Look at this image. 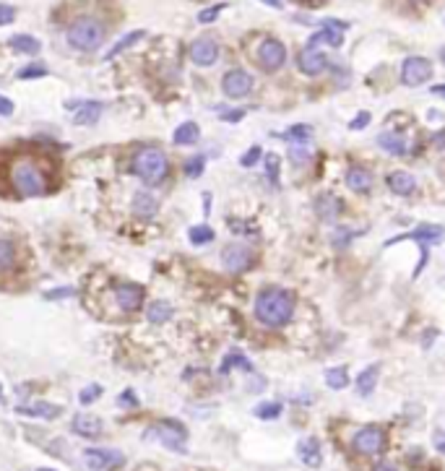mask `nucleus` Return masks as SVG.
Listing matches in <instances>:
<instances>
[{
	"label": "nucleus",
	"instance_id": "1",
	"mask_svg": "<svg viewBox=\"0 0 445 471\" xmlns=\"http://www.w3.org/2000/svg\"><path fill=\"white\" fill-rule=\"evenodd\" d=\"M294 315V297L287 290L279 287H266L258 292L255 297V318L269 326V328H279L287 326Z\"/></svg>",
	"mask_w": 445,
	"mask_h": 471
},
{
	"label": "nucleus",
	"instance_id": "2",
	"mask_svg": "<svg viewBox=\"0 0 445 471\" xmlns=\"http://www.w3.org/2000/svg\"><path fill=\"white\" fill-rule=\"evenodd\" d=\"M131 172L143 180L146 185H159L167 180L170 175V159L162 149H154V146H143L133 154L131 159Z\"/></svg>",
	"mask_w": 445,
	"mask_h": 471
},
{
	"label": "nucleus",
	"instance_id": "3",
	"mask_svg": "<svg viewBox=\"0 0 445 471\" xmlns=\"http://www.w3.org/2000/svg\"><path fill=\"white\" fill-rule=\"evenodd\" d=\"M13 190L24 198H42L47 195V175L34 159H19L11 167Z\"/></svg>",
	"mask_w": 445,
	"mask_h": 471
},
{
	"label": "nucleus",
	"instance_id": "4",
	"mask_svg": "<svg viewBox=\"0 0 445 471\" xmlns=\"http://www.w3.org/2000/svg\"><path fill=\"white\" fill-rule=\"evenodd\" d=\"M105 39H107V29L94 16H81L68 26L66 32V42L78 53H94L102 47Z\"/></svg>",
	"mask_w": 445,
	"mask_h": 471
},
{
	"label": "nucleus",
	"instance_id": "5",
	"mask_svg": "<svg viewBox=\"0 0 445 471\" xmlns=\"http://www.w3.org/2000/svg\"><path fill=\"white\" fill-rule=\"evenodd\" d=\"M146 440H156L159 445L174 450V453H185V443H188V429L174 422V419H164V422H156L154 427H149L143 432Z\"/></svg>",
	"mask_w": 445,
	"mask_h": 471
},
{
	"label": "nucleus",
	"instance_id": "6",
	"mask_svg": "<svg viewBox=\"0 0 445 471\" xmlns=\"http://www.w3.org/2000/svg\"><path fill=\"white\" fill-rule=\"evenodd\" d=\"M255 60H258V65H261L266 73H276V71L287 63V47H284V42H279V39L266 37V39L258 44Z\"/></svg>",
	"mask_w": 445,
	"mask_h": 471
},
{
	"label": "nucleus",
	"instance_id": "7",
	"mask_svg": "<svg viewBox=\"0 0 445 471\" xmlns=\"http://www.w3.org/2000/svg\"><path fill=\"white\" fill-rule=\"evenodd\" d=\"M84 463L91 471H109L125 463V456L115 448H87L84 450Z\"/></svg>",
	"mask_w": 445,
	"mask_h": 471
},
{
	"label": "nucleus",
	"instance_id": "8",
	"mask_svg": "<svg viewBox=\"0 0 445 471\" xmlns=\"http://www.w3.org/2000/svg\"><path fill=\"white\" fill-rule=\"evenodd\" d=\"M433 75V63L427 57L412 55L401 63V84L403 86H422Z\"/></svg>",
	"mask_w": 445,
	"mask_h": 471
},
{
	"label": "nucleus",
	"instance_id": "9",
	"mask_svg": "<svg viewBox=\"0 0 445 471\" xmlns=\"http://www.w3.org/2000/svg\"><path fill=\"white\" fill-rule=\"evenodd\" d=\"M221 91H224L229 99L248 97L250 91H253V75H250L248 71H242V68H232V71H227L224 78H221Z\"/></svg>",
	"mask_w": 445,
	"mask_h": 471
},
{
	"label": "nucleus",
	"instance_id": "10",
	"mask_svg": "<svg viewBox=\"0 0 445 471\" xmlns=\"http://www.w3.org/2000/svg\"><path fill=\"white\" fill-rule=\"evenodd\" d=\"M221 263H224V268H227L229 274H242V271L253 268L255 258H253V250H250V247L232 242V245H227L221 250Z\"/></svg>",
	"mask_w": 445,
	"mask_h": 471
},
{
	"label": "nucleus",
	"instance_id": "11",
	"mask_svg": "<svg viewBox=\"0 0 445 471\" xmlns=\"http://www.w3.org/2000/svg\"><path fill=\"white\" fill-rule=\"evenodd\" d=\"M143 297H146V292H143L141 284H133V281H118L115 284V300H118L122 312L141 310Z\"/></svg>",
	"mask_w": 445,
	"mask_h": 471
},
{
	"label": "nucleus",
	"instance_id": "12",
	"mask_svg": "<svg viewBox=\"0 0 445 471\" xmlns=\"http://www.w3.org/2000/svg\"><path fill=\"white\" fill-rule=\"evenodd\" d=\"M352 445H354V450L357 453H362V456H378L380 450H383V445H385V435H383V429L380 427H362L354 435V440H352Z\"/></svg>",
	"mask_w": 445,
	"mask_h": 471
},
{
	"label": "nucleus",
	"instance_id": "13",
	"mask_svg": "<svg viewBox=\"0 0 445 471\" xmlns=\"http://www.w3.org/2000/svg\"><path fill=\"white\" fill-rule=\"evenodd\" d=\"M344 29H347V24L334 21V19H326V21H323V29H320V32H315L313 37H310L307 47H318V44L341 47V42H344Z\"/></svg>",
	"mask_w": 445,
	"mask_h": 471
},
{
	"label": "nucleus",
	"instance_id": "14",
	"mask_svg": "<svg viewBox=\"0 0 445 471\" xmlns=\"http://www.w3.org/2000/svg\"><path fill=\"white\" fill-rule=\"evenodd\" d=\"M190 60L201 68H208L219 60V44L211 37H198L196 42L190 44Z\"/></svg>",
	"mask_w": 445,
	"mask_h": 471
},
{
	"label": "nucleus",
	"instance_id": "15",
	"mask_svg": "<svg viewBox=\"0 0 445 471\" xmlns=\"http://www.w3.org/2000/svg\"><path fill=\"white\" fill-rule=\"evenodd\" d=\"M71 432L84 440H97L105 432V422L94 414H76L71 419Z\"/></svg>",
	"mask_w": 445,
	"mask_h": 471
},
{
	"label": "nucleus",
	"instance_id": "16",
	"mask_svg": "<svg viewBox=\"0 0 445 471\" xmlns=\"http://www.w3.org/2000/svg\"><path fill=\"white\" fill-rule=\"evenodd\" d=\"M297 68L305 75H320L328 68V57L318 47H305L302 53L297 55Z\"/></svg>",
	"mask_w": 445,
	"mask_h": 471
},
{
	"label": "nucleus",
	"instance_id": "17",
	"mask_svg": "<svg viewBox=\"0 0 445 471\" xmlns=\"http://www.w3.org/2000/svg\"><path fill=\"white\" fill-rule=\"evenodd\" d=\"M445 237V229L437 224H422L417 226V229H412V232H406V235H399L393 237V240H388L385 242V247L396 245V242H401V240H417V242H440Z\"/></svg>",
	"mask_w": 445,
	"mask_h": 471
},
{
	"label": "nucleus",
	"instance_id": "18",
	"mask_svg": "<svg viewBox=\"0 0 445 471\" xmlns=\"http://www.w3.org/2000/svg\"><path fill=\"white\" fill-rule=\"evenodd\" d=\"M16 414L21 417H34V419H57L63 414V407L57 404H50V401H34V404H26V407H16Z\"/></svg>",
	"mask_w": 445,
	"mask_h": 471
},
{
	"label": "nucleus",
	"instance_id": "19",
	"mask_svg": "<svg viewBox=\"0 0 445 471\" xmlns=\"http://www.w3.org/2000/svg\"><path fill=\"white\" fill-rule=\"evenodd\" d=\"M68 107H76V115H73V123L76 125H94L99 118H102V102L97 99H87V102H71Z\"/></svg>",
	"mask_w": 445,
	"mask_h": 471
},
{
	"label": "nucleus",
	"instance_id": "20",
	"mask_svg": "<svg viewBox=\"0 0 445 471\" xmlns=\"http://www.w3.org/2000/svg\"><path fill=\"white\" fill-rule=\"evenodd\" d=\"M315 214L331 224V222H336L338 214H341V201H338L334 193H320L315 198Z\"/></svg>",
	"mask_w": 445,
	"mask_h": 471
},
{
	"label": "nucleus",
	"instance_id": "21",
	"mask_svg": "<svg viewBox=\"0 0 445 471\" xmlns=\"http://www.w3.org/2000/svg\"><path fill=\"white\" fill-rule=\"evenodd\" d=\"M133 214L141 216V219H152V216H156V211H159V198L154 193H149V190H138V193L133 195Z\"/></svg>",
	"mask_w": 445,
	"mask_h": 471
},
{
	"label": "nucleus",
	"instance_id": "22",
	"mask_svg": "<svg viewBox=\"0 0 445 471\" xmlns=\"http://www.w3.org/2000/svg\"><path fill=\"white\" fill-rule=\"evenodd\" d=\"M297 456L302 459L305 466H310V469H318L320 463H323V453H320V443L315 438H305L297 443Z\"/></svg>",
	"mask_w": 445,
	"mask_h": 471
},
{
	"label": "nucleus",
	"instance_id": "23",
	"mask_svg": "<svg viewBox=\"0 0 445 471\" xmlns=\"http://www.w3.org/2000/svg\"><path fill=\"white\" fill-rule=\"evenodd\" d=\"M347 188L354 193H370L372 190V175L365 167H349L347 170Z\"/></svg>",
	"mask_w": 445,
	"mask_h": 471
},
{
	"label": "nucleus",
	"instance_id": "24",
	"mask_svg": "<svg viewBox=\"0 0 445 471\" xmlns=\"http://www.w3.org/2000/svg\"><path fill=\"white\" fill-rule=\"evenodd\" d=\"M388 188H391L393 195H412L417 190V180H414L412 172H391L388 175Z\"/></svg>",
	"mask_w": 445,
	"mask_h": 471
},
{
	"label": "nucleus",
	"instance_id": "25",
	"mask_svg": "<svg viewBox=\"0 0 445 471\" xmlns=\"http://www.w3.org/2000/svg\"><path fill=\"white\" fill-rule=\"evenodd\" d=\"M198 139H201V128H198V123H193V120L177 125L172 133L174 146H193V143H198Z\"/></svg>",
	"mask_w": 445,
	"mask_h": 471
},
{
	"label": "nucleus",
	"instance_id": "26",
	"mask_svg": "<svg viewBox=\"0 0 445 471\" xmlns=\"http://www.w3.org/2000/svg\"><path fill=\"white\" fill-rule=\"evenodd\" d=\"M378 377H380V362L365 367L357 377V393L359 396H370V393L375 391V386H378Z\"/></svg>",
	"mask_w": 445,
	"mask_h": 471
},
{
	"label": "nucleus",
	"instance_id": "27",
	"mask_svg": "<svg viewBox=\"0 0 445 471\" xmlns=\"http://www.w3.org/2000/svg\"><path fill=\"white\" fill-rule=\"evenodd\" d=\"M378 146L383 151H388L391 157H403V154H406V141H403V136H399V133H380Z\"/></svg>",
	"mask_w": 445,
	"mask_h": 471
},
{
	"label": "nucleus",
	"instance_id": "28",
	"mask_svg": "<svg viewBox=\"0 0 445 471\" xmlns=\"http://www.w3.org/2000/svg\"><path fill=\"white\" fill-rule=\"evenodd\" d=\"M8 44H11L16 53H24V55H37L42 50V42H39L37 37H32V34H13L11 39H8Z\"/></svg>",
	"mask_w": 445,
	"mask_h": 471
},
{
	"label": "nucleus",
	"instance_id": "29",
	"mask_svg": "<svg viewBox=\"0 0 445 471\" xmlns=\"http://www.w3.org/2000/svg\"><path fill=\"white\" fill-rule=\"evenodd\" d=\"M16 258H19L16 242L8 240V237H0V274L11 271V268L16 266Z\"/></svg>",
	"mask_w": 445,
	"mask_h": 471
},
{
	"label": "nucleus",
	"instance_id": "30",
	"mask_svg": "<svg viewBox=\"0 0 445 471\" xmlns=\"http://www.w3.org/2000/svg\"><path fill=\"white\" fill-rule=\"evenodd\" d=\"M146 315H149V321L152 323H167L170 318L174 315V308L170 305L167 300H154L152 305H149V310H146Z\"/></svg>",
	"mask_w": 445,
	"mask_h": 471
},
{
	"label": "nucleus",
	"instance_id": "31",
	"mask_svg": "<svg viewBox=\"0 0 445 471\" xmlns=\"http://www.w3.org/2000/svg\"><path fill=\"white\" fill-rule=\"evenodd\" d=\"M143 37H146V32H143V29H136V32H128V34H125V37H122V39H118V42L112 44V50H109V53L105 55V60H112V57H118V55H120V53H125L128 47H133V44H136V42H141Z\"/></svg>",
	"mask_w": 445,
	"mask_h": 471
},
{
	"label": "nucleus",
	"instance_id": "32",
	"mask_svg": "<svg viewBox=\"0 0 445 471\" xmlns=\"http://www.w3.org/2000/svg\"><path fill=\"white\" fill-rule=\"evenodd\" d=\"M47 73H50V68L44 63H29L16 71V78L19 81H34V78H44Z\"/></svg>",
	"mask_w": 445,
	"mask_h": 471
},
{
	"label": "nucleus",
	"instance_id": "33",
	"mask_svg": "<svg viewBox=\"0 0 445 471\" xmlns=\"http://www.w3.org/2000/svg\"><path fill=\"white\" fill-rule=\"evenodd\" d=\"M188 237H190L193 245H208V242L214 240V229L208 224H196L188 229Z\"/></svg>",
	"mask_w": 445,
	"mask_h": 471
},
{
	"label": "nucleus",
	"instance_id": "34",
	"mask_svg": "<svg viewBox=\"0 0 445 471\" xmlns=\"http://www.w3.org/2000/svg\"><path fill=\"white\" fill-rule=\"evenodd\" d=\"M326 383L328 388H334V391H341V388L349 386V373L344 367H331L326 373Z\"/></svg>",
	"mask_w": 445,
	"mask_h": 471
},
{
	"label": "nucleus",
	"instance_id": "35",
	"mask_svg": "<svg viewBox=\"0 0 445 471\" xmlns=\"http://www.w3.org/2000/svg\"><path fill=\"white\" fill-rule=\"evenodd\" d=\"M99 396H102V386H99V383H89L87 388L78 391V404H81V407H89V404H94Z\"/></svg>",
	"mask_w": 445,
	"mask_h": 471
},
{
	"label": "nucleus",
	"instance_id": "36",
	"mask_svg": "<svg viewBox=\"0 0 445 471\" xmlns=\"http://www.w3.org/2000/svg\"><path fill=\"white\" fill-rule=\"evenodd\" d=\"M282 414V404L279 401H266L261 407H255V417L258 419H276Z\"/></svg>",
	"mask_w": 445,
	"mask_h": 471
},
{
	"label": "nucleus",
	"instance_id": "37",
	"mask_svg": "<svg viewBox=\"0 0 445 471\" xmlns=\"http://www.w3.org/2000/svg\"><path fill=\"white\" fill-rule=\"evenodd\" d=\"M203 167H206V157L198 154V157H190V159L185 161L183 170L188 177H201V175H203Z\"/></svg>",
	"mask_w": 445,
	"mask_h": 471
},
{
	"label": "nucleus",
	"instance_id": "38",
	"mask_svg": "<svg viewBox=\"0 0 445 471\" xmlns=\"http://www.w3.org/2000/svg\"><path fill=\"white\" fill-rule=\"evenodd\" d=\"M232 367H242V370H253V364L242 357V354H229L227 359H224V364H221V373H229Z\"/></svg>",
	"mask_w": 445,
	"mask_h": 471
},
{
	"label": "nucleus",
	"instance_id": "39",
	"mask_svg": "<svg viewBox=\"0 0 445 471\" xmlns=\"http://www.w3.org/2000/svg\"><path fill=\"white\" fill-rule=\"evenodd\" d=\"M289 159H292L294 167H305L310 161V151L305 149V146H292L289 149Z\"/></svg>",
	"mask_w": 445,
	"mask_h": 471
},
{
	"label": "nucleus",
	"instance_id": "40",
	"mask_svg": "<svg viewBox=\"0 0 445 471\" xmlns=\"http://www.w3.org/2000/svg\"><path fill=\"white\" fill-rule=\"evenodd\" d=\"M310 133H313V128H310V125H292V128L287 130V133H284V136H287V139H292V141H307L310 139Z\"/></svg>",
	"mask_w": 445,
	"mask_h": 471
},
{
	"label": "nucleus",
	"instance_id": "41",
	"mask_svg": "<svg viewBox=\"0 0 445 471\" xmlns=\"http://www.w3.org/2000/svg\"><path fill=\"white\" fill-rule=\"evenodd\" d=\"M227 6L224 3H219V6H211V8H206V11H201L198 13V24H211V21H217L219 19V13L224 11Z\"/></svg>",
	"mask_w": 445,
	"mask_h": 471
},
{
	"label": "nucleus",
	"instance_id": "42",
	"mask_svg": "<svg viewBox=\"0 0 445 471\" xmlns=\"http://www.w3.org/2000/svg\"><path fill=\"white\" fill-rule=\"evenodd\" d=\"M73 294H76V290H73V287H57V290L44 292V300L57 302V300H66V297H73Z\"/></svg>",
	"mask_w": 445,
	"mask_h": 471
},
{
	"label": "nucleus",
	"instance_id": "43",
	"mask_svg": "<svg viewBox=\"0 0 445 471\" xmlns=\"http://www.w3.org/2000/svg\"><path fill=\"white\" fill-rule=\"evenodd\" d=\"M261 157H263L261 146H253V149H248V154H245V157L239 159V164H242V167H253V164L261 159Z\"/></svg>",
	"mask_w": 445,
	"mask_h": 471
},
{
	"label": "nucleus",
	"instance_id": "44",
	"mask_svg": "<svg viewBox=\"0 0 445 471\" xmlns=\"http://www.w3.org/2000/svg\"><path fill=\"white\" fill-rule=\"evenodd\" d=\"M13 19H16V8H13V6H6V3H0V26L13 24Z\"/></svg>",
	"mask_w": 445,
	"mask_h": 471
},
{
	"label": "nucleus",
	"instance_id": "45",
	"mask_svg": "<svg viewBox=\"0 0 445 471\" xmlns=\"http://www.w3.org/2000/svg\"><path fill=\"white\" fill-rule=\"evenodd\" d=\"M118 407L136 409V407H138V398H136V393H133V391H122V393L118 396Z\"/></svg>",
	"mask_w": 445,
	"mask_h": 471
},
{
	"label": "nucleus",
	"instance_id": "46",
	"mask_svg": "<svg viewBox=\"0 0 445 471\" xmlns=\"http://www.w3.org/2000/svg\"><path fill=\"white\" fill-rule=\"evenodd\" d=\"M266 170H269V177H271V182H276V175H279V157L269 154V157H266Z\"/></svg>",
	"mask_w": 445,
	"mask_h": 471
},
{
	"label": "nucleus",
	"instance_id": "47",
	"mask_svg": "<svg viewBox=\"0 0 445 471\" xmlns=\"http://www.w3.org/2000/svg\"><path fill=\"white\" fill-rule=\"evenodd\" d=\"M367 125H370V112H359L357 118H354L352 123H349V128H352V130L367 128Z\"/></svg>",
	"mask_w": 445,
	"mask_h": 471
},
{
	"label": "nucleus",
	"instance_id": "48",
	"mask_svg": "<svg viewBox=\"0 0 445 471\" xmlns=\"http://www.w3.org/2000/svg\"><path fill=\"white\" fill-rule=\"evenodd\" d=\"M13 102L8 97H3V94H0V118H11L13 115Z\"/></svg>",
	"mask_w": 445,
	"mask_h": 471
},
{
	"label": "nucleus",
	"instance_id": "49",
	"mask_svg": "<svg viewBox=\"0 0 445 471\" xmlns=\"http://www.w3.org/2000/svg\"><path fill=\"white\" fill-rule=\"evenodd\" d=\"M245 118V109H232V112H224L221 120H227V123H237V120Z\"/></svg>",
	"mask_w": 445,
	"mask_h": 471
},
{
	"label": "nucleus",
	"instance_id": "50",
	"mask_svg": "<svg viewBox=\"0 0 445 471\" xmlns=\"http://www.w3.org/2000/svg\"><path fill=\"white\" fill-rule=\"evenodd\" d=\"M372 471H399L393 463H388V461H380V463H375V469Z\"/></svg>",
	"mask_w": 445,
	"mask_h": 471
},
{
	"label": "nucleus",
	"instance_id": "51",
	"mask_svg": "<svg viewBox=\"0 0 445 471\" xmlns=\"http://www.w3.org/2000/svg\"><path fill=\"white\" fill-rule=\"evenodd\" d=\"M430 91H433L435 97H443V99H445V84H437V86H433V89H430Z\"/></svg>",
	"mask_w": 445,
	"mask_h": 471
},
{
	"label": "nucleus",
	"instance_id": "52",
	"mask_svg": "<svg viewBox=\"0 0 445 471\" xmlns=\"http://www.w3.org/2000/svg\"><path fill=\"white\" fill-rule=\"evenodd\" d=\"M435 146H437V149H445V130L435 136Z\"/></svg>",
	"mask_w": 445,
	"mask_h": 471
},
{
	"label": "nucleus",
	"instance_id": "53",
	"mask_svg": "<svg viewBox=\"0 0 445 471\" xmlns=\"http://www.w3.org/2000/svg\"><path fill=\"white\" fill-rule=\"evenodd\" d=\"M266 6H271V8H282V0H261Z\"/></svg>",
	"mask_w": 445,
	"mask_h": 471
},
{
	"label": "nucleus",
	"instance_id": "54",
	"mask_svg": "<svg viewBox=\"0 0 445 471\" xmlns=\"http://www.w3.org/2000/svg\"><path fill=\"white\" fill-rule=\"evenodd\" d=\"M412 6H424V3H430V0H409Z\"/></svg>",
	"mask_w": 445,
	"mask_h": 471
},
{
	"label": "nucleus",
	"instance_id": "55",
	"mask_svg": "<svg viewBox=\"0 0 445 471\" xmlns=\"http://www.w3.org/2000/svg\"><path fill=\"white\" fill-rule=\"evenodd\" d=\"M437 450H440V453L445 456V443H440V445H437Z\"/></svg>",
	"mask_w": 445,
	"mask_h": 471
},
{
	"label": "nucleus",
	"instance_id": "56",
	"mask_svg": "<svg viewBox=\"0 0 445 471\" xmlns=\"http://www.w3.org/2000/svg\"><path fill=\"white\" fill-rule=\"evenodd\" d=\"M440 60H443V65H445V47L440 50Z\"/></svg>",
	"mask_w": 445,
	"mask_h": 471
},
{
	"label": "nucleus",
	"instance_id": "57",
	"mask_svg": "<svg viewBox=\"0 0 445 471\" xmlns=\"http://www.w3.org/2000/svg\"><path fill=\"white\" fill-rule=\"evenodd\" d=\"M37 471H55V469H37Z\"/></svg>",
	"mask_w": 445,
	"mask_h": 471
},
{
	"label": "nucleus",
	"instance_id": "58",
	"mask_svg": "<svg viewBox=\"0 0 445 471\" xmlns=\"http://www.w3.org/2000/svg\"><path fill=\"white\" fill-rule=\"evenodd\" d=\"M0 401H3V388H0Z\"/></svg>",
	"mask_w": 445,
	"mask_h": 471
},
{
	"label": "nucleus",
	"instance_id": "59",
	"mask_svg": "<svg viewBox=\"0 0 445 471\" xmlns=\"http://www.w3.org/2000/svg\"><path fill=\"white\" fill-rule=\"evenodd\" d=\"M443 24H445V19H443Z\"/></svg>",
	"mask_w": 445,
	"mask_h": 471
}]
</instances>
